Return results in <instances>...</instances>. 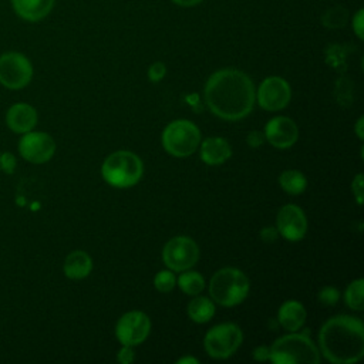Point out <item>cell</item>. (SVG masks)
<instances>
[{
    "mask_svg": "<svg viewBox=\"0 0 364 364\" xmlns=\"http://www.w3.org/2000/svg\"><path fill=\"white\" fill-rule=\"evenodd\" d=\"M256 100L253 82L236 68L215 71L205 84V101L209 109L226 121H237L250 114Z\"/></svg>",
    "mask_w": 364,
    "mask_h": 364,
    "instance_id": "1",
    "label": "cell"
},
{
    "mask_svg": "<svg viewBox=\"0 0 364 364\" xmlns=\"http://www.w3.org/2000/svg\"><path fill=\"white\" fill-rule=\"evenodd\" d=\"M318 344L330 363H357L364 355V324L358 317L334 316L321 326Z\"/></svg>",
    "mask_w": 364,
    "mask_h": 364,
    "instance_id": "2",
    "label": "cell"
},
{
    "mask_svg": "<svg viewBox=\"0 0 364 364\" xmlns=\"http://www.w3.org/2000/svg\"><path fill=\"white\" fill-rule=\"evenodd\" d=\"M269 360L276 364L294 363H320V353L316 344L306 334L294 333L277 338L270 347Z\"/></svg>",
    "mask_w": 364,
    "mask_h": 364,
    "instance_id": "3",
    "label": "cell"
},
{
    "mask_svg": "<svg viewBox=\"0 0 364 364\" xmlns=\"http://www.w3.org/2000/svg\"><path fill=\"white\" fill-rule=\"evenodd\" d=\"M249 293V279L236 267L218 270L209 283V294L220 306L232 307L242 303Z\"/></svg>",
    "mask_w": 364,
    "mask_h": 364,
    "instance_id": "4",
    "label": "cell"
},
{
    "mask_svg": "<svg viewBox=\"0 0 364 364\" xmlns=\"http://www.w3.org/2000/svg\"><path fill=\"white\" fill-rule=\"evenodd\" d=\"M144 172L142 161L129 151H117L107 156L101 166L105 182L114 188H131L139 182Z\"/></svg>",
    "mask_w": 364,
    "mask_h": 364,
    "instance_id": "5",
    "label": "cell"
},
{
    "mask_svg": "<svg viewBox=\"0 0 364 364\" xmlns=\"http://www.w3.org/2000/svg\"><path fill=\"white\" fill-rule=\"evenodd\" d=\"M200 142L198 127L188 119H176L166 125L162 132V145L173 156L183 158L192 155Z\"/></svg>",
    "mask_w": 364,
    "mask_h": 364,
    "instance_id": "6",
    "label": "cell"
},
{
    "mask_svg": "<svg viewBox=\"0 0 364 364\" xmlns=\"http://www.w3.org/2000/svg\"><path fill=\"white\" fill-rule=\"evenodd\" d=\"M243 340L242 330L233 323H220L212 327L205 338L203 346L212 358H228L236 353Z\"/></svg>",
    "mask_w": 364,
    "mask_h": 364,
    "instance_id": "7",
    "label": "cell"
},
{
    "mask_svg": "<svg viewBox=\"0 0 364 364\" xmlns=\"http://www.w3.org/2000/svg\"><path fill=\"white\" fill-rule=\"evenodd\" d=\"M33 78L31 61L18 51L0 55V84L9 90H21Z\"/></svg>",
    "mask_w": 364,
    "mask_h": 364,
    "instance_id": "8",
    "label": "cell"
},
{
    "mask_svg": "<svg viewBox=\"0 0 364 364\" xmlns=\"http://www.w3.org/2000/svg\"><path fill=\"white\" fill-rule=\"evenodd\" d=\"M162 259L168 269L183 272L198 262L199 247L195 240L188 236H175L164 246Z\"/></svg>",
    "mask_w": 364,
    "mask_h": 364,
    "instance_id": "9",
    "label": "cell"
},
{
    "mask_svg": "<svg viewBox=\"0 0 364 364\" xmlns=\"http://www.w3.org/2000/svg\"><path fill=\"white\" fill-rule=\"evenodd\" d=\"M151 331V320L144 311L132 310L119 317L115 326V336L122 346L142 344Z\"/></svg>",
    "mask_w": 364,
    "mask_h": 364,
    "instance_id": "10",
    "label": "cell"
},
{
    "mask_svg": "<svg viewBox=\"0 0 364 364\" xmlns=\"http://www.w3.org/2000/svg\"><path fill=\"white\" fill-rule=\"evenodd\" d=\"M20 155L31 164L48 162L55 152V142L47 132L28 131L18 142Z\"/></svg>",
    "mask_w": 364,
    "mask_h": 364,
    "instance_id": "11",
    "label": "cell"
},
{
    "mask_svg": "<svg viewBox=\"0 0 364 364\" xmlns=\"http://www.w3.org/2000/svg\"><path fill=\"white\" fill-rule=\"evenodd\" d=\"M291 97L289 82L277 75L267 77L259 85L256 91L257 104L267 111H279L283 109Z\"/></svg>",
    "mask_w": 364,
    "mask_h": 364,
    "instance_id": "12",
    "label": "cell"
},
{
    "mask_svg": "<svg viewBox=\"0 0 364 364\" xmlns=\"http://www.w3.org/2000/svg\"><path fill=\"white\" fill-rule=\"evenodd\" d=\"M276 229L286 240H301L307 232V219L303 209L293 203L282 206L277 212Z\"/></svg>",
    "mask_w": 364,
    "mask_h": 364,
    "instance_id": "13",
    "label": "cell"
},
{
    "mask_svg": "<svg viewBox=\"0 0 364 364\" xmlns=\"http://www.w3.org/2000/svg\"><path fill=\"white\" fill-rule=\"evenodd\" d=\"M264 138L277 149L290 148L299 138L296 122L287 117H274L264 127Z\"/></svg>",
    "mask_w": 364,
    "mask_h": 364,
    "instance_id": "14",
    "label": "cell"
},
{
    "mask_svg": "<svg viewBox=\"0 0 364 364\" xmlns=\"http://www.w3.org/2000/svg\"><path fill=\"white\" fill-rule=\"evenodd\" d=\"M6 124L16 134H26L36 127L37 111L30 104L17 102L9 108L6 114Z\"/></svg>",
    "mask_w": 364,
    "mask_h": 364,
    "instance_id": "15",
    "label": "cell"
},
{
    "mask_svg": "<svg viewBox=\"0 0 364 364\" xmlns=\"http://www.w3.org/2000/svg\"><path fill=\"white\" fill-rule=\"evenodd\" d=\"M10 3L21 20L37 23L51 13L55 0H10Z\"/></svg>",
    "mask_w": 364,
    "mask_h": 364,
    "instance_id": "16",
    "label": "cell"
},
{
    "mask_svg": "<svg viewBox=\"0 0 364 364\" xmlns=\"http://www.w3.org/2000/svg\"><path fill=\"white\" fill-rule=\"evenodd\" d=\"M232 156V148L225 138L209 136L200 144V159L208 165H220Z\"/></svg>",
    "mask_w": 364,
    "mask_h": 364,
    "instance_id": "17",
    "label": "cell"
},
{
    "mask_svg": "<svg viewBox=\"0 0 364 364\" xmlns=\"http://www.w3.org/2000/svg\"><path fill=\"white\" fill-rule=\"evenodd\" d=\"M306 309L300 301L287 300L284 301L277 313L280 326L289 331H297L306 321Z\"/></svg>",
    "mask_w": 364,
    "mask_h": 364,
    "instance_id": "18",
    "label": "cell"
},
{
    "mask_svg": "<svg viewBox=\"0 0 364 364\" xmlns=\"http://www.w3.org/2000/svg\"><path fill=\"white\" fill-rule=\"evenodd\" d=\"M64 274L68 279L80 280L87 277L92 270V259L84 250L71 252L64 260Z\"/></svg>",
    "mask_w": 364,
    "mask_h": 364,
    "instance_id": "19",
    "label": "cell"
},
{
    "mask_svg": "<svg viewBox=\"0 0 364 364\" xmlns=\"http://www.w3.org/2000/svg\"><path fill=\"white\" fill-rule=\"evenodd\" d=\"M215 314V304L210 299L198 296L188 304V316L195 323H208Z\"/></svg>",
    "mask_w": 364,
    "mask_h": 364,
    "instance_id": "20",
    "label": "cell"
},
{
    "mask_svg": "<svg viewBox=\"0 0 364 364\" xmlns=\"http://www.w3.org/2000/svg\"><path fill=\"white\" fill-rule=\"evenodd\" d=\"M279 185L289 195H300L307 186V179L300 171L287 169L280 173Z\"/></svg>",
    "mask_w": 364,
    "mask_h": 364,
    "instance_id": "21",
    "label": "cell"
},
{
    "mask_svg": "<svg viewBox=\"0 0 364 364\" xmlns=\"http://www.w3.org/2000/svg\"><path fill=\"white\" fill-rule=\"evenodd\" d=\"M321 20V24L326 27V28H330V30H337V28H341L347 24V20H348V10L341 6V4H337V6H333V7H328L320 17Z\"/></svg>",
    "mask_w": 364,
    "mask_h": 364,
    "instance_id": "22",
    "label": "cell"
},
{
    "mask_svg": "<svg viewBox=\"0 0 364 364\" xmlns=\"http://www.w3.org/2000/svg\"><path fill=\"white\" fill-rule=\"evenodd\" d=\"M178 286L183 293L189 296H196L205 289V279L200 273L188 269L183 270V273L178 277Z\"/></svg>",
    "mask_w": 364,
    "mask_h": 364,
    "instance_id": "23",
    "label": "cell"
},
{
    "mask_svg": "<svg viewBox=\"0 0 364 364\" xmlns=\"http://www.w3.org/2000/svg\"><path fill=\"white\" fill-rule=\"evenodd\" d=\"M363 287H364V280L363 279H355L346 289L344 299H346V303L350 309L357 310V311L363 310V306H364Z\"/></svg>",
    "mask_w": 364,
    "mask_h": 364,
    "instance_id": "24",
    "label": "cell"
},
{
    "mask_svg": "<svg viewBox=\"0 0 364 364\" xmlns=\"http://www.w3.org/2000/svg\"><path fill=\"white\" fill-rule=\"evenodd\" d=\"M176 284V279L173 276V273H171V270H161L156 273L155 279H154V286L158 291L162 293H168L171 291Z\"/></svg>",
    "mask_w": 364,
    "mask_h": 364,
    "instance_id": "25",
    "label": "cell"
},
{
    "mask_svg": "<svg viewBox=\"0 0 364 364\" xmlns=\"http://www.w3.org/2000/svg\"><path fill=\"white\" fill-rule=\"evenodd\" d=\"M317 299L320 300V303H323L324 306H334L338 299H340V293L336 287L333 286H326L323 287L318 294H317Z\"/></svg>",
    "mask_w": 364,
    "mask_h": 364,
    "instance_id": "26",
    "label": "cell"
},
{
    "mask_svg": "<svg viewBox=\"0 0 364 364\" xmlns=\"http://www.w3.org/2000/svg\"><path fill=\"white\" fill-rule=\"evenodd\" d=\"M166 74V67L164 63L161 61H156L154 64H151V67L148 68V78L152 81V82H158L161 81Z\"/></svg>",
    "mask_w": 364,
    "mask_h": 364,
    "instance_id": "27",
    "label": "cell"
},
{
    "mask_svg": "<svg viewBox=\"0 0 364 364\" xmlns=\"http://www.w3.org/2000/svg\"><path fill=\"white\" fill-rule=\"evenodd\" d=\"M353 31L355 33V36L363 40L364 38V10L358 9L355 11V14L353 16V23H351Z\"/></svg>",
    "mask_w": 364,
    "mask_h": 364,
    "instance_id": "28",
    "label": "cell"
},
{
    "mask_svg": "<svg viewBox=\"0 0 364 364\" xmlns=\"http://www.w3.org/2000/svg\"><path fill=\"white\" fill-rule=\"evenodd\" d=\"M16 156L11 152H3L0 154V171L4 173H13L16 169Z\"/></svg>",
    "mask_w": 364,
    "mask_h": 364,
    "instance_id": "29",
    "label": "cell"
},
{
    "mask_svg": "<svg viewBox=\"0 0 364 364\" xmlns=\"http://www.w3.org/2000/svg\"><path fill=\"white\" fill-rule=\"evenodd\" d=\"M117 358H118V361L122 363V364H129V363L134 361L135 353H134V350H132L131 346H122L121 350H119L118 354H117Z\"/></svg>",
    "mask_w": 364,
    "mask_h": 364,
    "instance_id": "30",
    "label": "cell"
},
{
    "mask_svg": "<svg viewBox=\"0 0 364 364\" xmlns=\"http://www.w3.org/2000/svg\"><path fill=\"white\" fill-rule=\"evenodd\" d=\"M351 189H353V193L357 199V203L361 205L363 203V175L361 173L355 175V178L353 179Z\"/></svg>",
    "mask_w": 364,
    "mask_h": 364,
    "instance_id": "31",
    "label": "cell"
},
{
    "mask_svg": "<svg viewBox=\"0 0 364 364\" xmlns=\"http://www.w3.org/2000/svg\"><path fill=\"white\" fill-rule=\"evenodd\" d=\"M246 141H247V144H249L252 148H257V146H260V145L263 144V141H264V134H262L260 131H252V132L247 135Z\"/></svg>",
    "mask_w": 364,
    "mask_h": 364,
    "instance_id": "32",
    "label": "cell"
},
{
    "mask_svg": "<svg viewBox=\"0 0 364 364\" xmlns=\"http://www.w3.org/2000/svg\"><path fill=\"white\" fill-rule=\"evenodd\" d=\"M269 357H270V348L266 346H260L253 351V358L257 361H267Z\"/></svg>",
    "mask_w": 364,
    "mask_h": 364,
    "instance_id": "33",
    "label": "cell"
},
{
    "mask_svg": "<svg viewBox=\"0 0 364 364\" xmlns=\"http://www.w3.org/2000/svg\"><path fill=\"white\" fill-rule=\"evenodd\" d=\"M277 235H279L277 229L274 230V229L270 228V226L264 228V229L260 232V236H262V239H263L264 242H274V240L277 239Z\"/></svg>",
    "mask_w": 364,
    "mask_h": 364,
    "instance_id": "34",
    "label": "cell"
},
{
    "mask_svg": "<svg viewBox=\"0 0 364 364\" xmlns=\"http://www.w3.org/2000/svg\"><path fill=\"white\" fill-rule=\"evenodd\" d=\"M176 6H181V7H193L196 4H199L200 1L203 0H172Z\"/></svg>",
    "mask_w": 364,
    "mask_h": 364,
    "instance_id": "35",
    "label": "cell"
},
{
    "mask_svg": "<svg viewBox=\"0 0 364 364\" xmlns=\"http://www.w3.org/2000/svg\"><path fill=\"white\" fill-rule=\"evenodd\" d=\"M363 122H364V118L360 117L358 121H357V124H355V132H357V136H358L360 139H363Z\"/></svg>",
    "mask_w": 364,
    "mask_h": 364,
    "instance_id": "36",
    "label": "cell"
},
{
    "mask_svg": "<svg viewBox=\"0 0 364 364\" xmlns=\"http://www.w3.org/2000/svg\"><path fill=\"white\" fill-rule=\"evenodd\" d=\"M178 364H186V363H189V364H198L199 363V360L198 358H195V357H182V358H179L178 361H176Z\"/></svg>",
    "mask_w": 364,
    "mask_h": 364,
    "instance_id": "37",
    "label": "cell"
}]
</instances>
